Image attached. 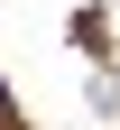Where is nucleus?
Segmentation results:
<instances>
[{
	"instance_id": "nucleus-1",
	"label": "nucleus",
	"mask_w": 120,
	"mask_h": 130,
	"mask_svg": "<svg viewBox=\"0 0 120 130\" xmlns=\"http://www.w3.org/2000/svg\"><path fill=\"white\" fill-rule=\"evenodd\" d=\"M0 130H19V102H9V93H0Z\"/></svg>"
}]
</instances>
